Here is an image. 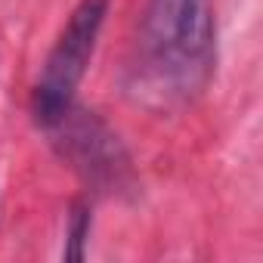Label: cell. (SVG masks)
Returning <instances> with one entry per match:
<instances>
[{
  "mask_svg": "<svg viewBox=\"0 0 263 263\" xmlns=\"http://www.w3.org/2000/svg\"><path fill=\"white\" fill-rule=\"evenodd\" d=\"M90 235V208L74 204L71 220H68V241H65V260H81L84 257V241Z\"/></svg>",
  "mask_w": 263,
  "mask_h": 263,
  "instance_id": "4",
  "label": "cell"
},
{
  "mask_svg": "<svg viewBox=\"0 0 263 263\" xmlns=\"http://www.w3.org/2000/svg\"><path fill=\"white\" fill-rule=\"evenodd\" d=\"M143 50L155 74L174 90H198L214 59L211 0H149Z\"/></svg>",
  "mask_w": 263,
  "mask_h": 263,
  "instance_id": "1",
  "label": "cell"
},
{
  "mask_svg": "<svg viewBox=\"0 0 263 263\" xmlns=\"http://www.w3.org/2000/svg\"><path fill=\"white\" fill-rule=\"evenodd\" d=\"M56 127H65V146L74 164L96 183H118V167L124 164L118 140L105 130L102 121L81 111H65Z\"/></svg>",
  "mask_w": 263,
  "mask_h": 263,
  "instance_id": "3",
  "label": "cell"
},
{
  "mask_svg": "<svg viewBox=\"0 0 263 263\" xmlns=\"http://www.w3.org/2000/svg\"><path fill=\"white\" fill-rule=\"evenodd\" d=\"M105 13H108V0H81L74 13L68 16L34 90V118L41 127H56L62 115L71 108L74 90L96 50V37L102 31Z\"/></svg>",
  "mask_w": 263,
  "mask_h": 263,
  "instance_id": "2",
  "label": "cell"
}]
</instances>
